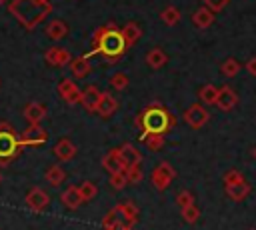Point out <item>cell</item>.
Masks as SVG:
<instances>
[{
    "mask_svg": "<svg viewBox=\"0 0 256 230\" xmlns=\"http://www.w3.org/2000/svg\"><path fill=\"white\" fill-rule=\"evenodd\" d=\"M128 46L122 36V28H118L114 22H108L104 26H98L92 32V50L86 54L88 58L100 56L106 64H118L122 56L126 54Z\"/></svg>",
    "mask_w": 256,
    "mask_h": 230,
    "instance_id": "1",
    "label": "cell"
},
{
    "mask_svg": "<svg viewBox=\"0 0 256 230\" xmlns=\"http://www.w3.org/2000/svg\"><path fill=\"white\" fill-rule=\"evenodd\" d=\"M134 126L138 128L140 136H144V134H168L176 126V116L162 102H152L136 114Z\"/></svg>",
    "mask_w": 256,
    "mask_h": 230,
    "instance_id": "2",
    "label": "cell"
},
{
    "mask_svg": "<svg viewBox=\"0 0 256 230\" xmlns=\"http://www.w3.org/2000/svg\"><path fill=\"white\" fill-rule=\"evenodd\" d=\"M8 10L18 24L24 26V30L32 32L42 20L48 18V14H52V4H38L36 0H10Z\"/></svg>",
    "mask_w": 256,
    "mask_h": 230,
    "instance_id": "3",
    "label": "cell"
},
{
    "mask_svg": "<svg viewBox=\"0 0 256 230\" xmlns=\"http://www.w3.org/2000/svg\"><path fill=\"white\" fill-rule=\"evenodd\" d=\"M22 152L20 134L10 122H0V166H8Z\"/></svg>",
    "mask_w": 256,
    "mask_h": 230,
    "instance_id": "4",
    "label": "cell"
},
{
    "mask_svg": "<svg viewBox=\"0 0 256 230\" xmlns=\"http://www.w3.org/2000/svg\"><path fill=\"white\" fill-rule=\"evenodd\" d=\"M138 216H140V210L134 202L126 200V202H120L116 204L104 218H102V226H132L138 222Z\"/></svg>",
    "mask_w": 256,
    "mask_h": 230,
    "instance_id": "5",
    "label": "cell"
},
{
    "mask_svg": "<svg viewBox=\"0 0 256 230\" xmlns=\"http://www.w3.org/2000/svg\"><path fill=\"white\" fill-rule=\"evenodd\" d=\"M174 178H176L174 166H172L170 162L162 160V162L152 170V174H150V184H152L158 192H164V190H168V186L174 182Z\"/></svg>",
    "mask_w": 256,
    "mask_h": 230,
    "instance_id": "6",
    "label": "cell"
},
{
    "mask_svg": "<svg viewBox=\"0 0 256 230\" xmlns=\"http://www.w3.org/2000/svg\"><path fill=\"white\" fill-rule=\"evenodd\" d=\"M208 120H210V112H208L206 106L200 104V102H194V104H190V106L184 110V122H186L190 128H194V130L206 126Z\"/></svg>",
    "mask_w": 256,
    "mask_h": 230,
    "instance_id": "7",
    "label": "cell"
},
{
    "mask_svg": "<svg viewBox=\"0 0 256 230\" xmlns=\"http://www.w3.org/2000/svg\"><path fill=\"white\" fill-rule=\"evenodd\" d=\"M48 142V132L40 124H30L22 134H20V144L22 148H38Z\"/></svg>",
    "mask_w": 256,
    "mask_h": 230,
    "instance_id": "8",
    "label": "cell"
},
{
    "mask_svg": "<svg viewBox=\"0 0 256 230\" xmlns=\"http://www.w3.org/2000/svg\"><path fill=\"white\" fill-rule=\"evenodd\" d=\"M26 206L32 210V212H44L48 206H50V194L40 188V186H32L24 198Z\"/></svg>",
    "mask_w": 256,
    "mask_h": 230,
    "instance_id": "9",
    "label": "cell"
},
{
    "mask_svg": "<svg viewBox=\"0 0 256 230\" xmlns=\"http://www.w3.org/2000/svg\"><path fill=\"white\" fill-rule=\"evenodd\" d=\"M44 60H46V64L52 66V68H66V66H70V62H72V54H70L66 48L50 46V48L44 52Z\"/></svg>",
    "mask_w": 256,
    "mask_h": 230,
    "instance_id": "10",
    "label": "cell"
},
{
    "mask_svg": "<svg viewBox=\"0 0 256 230\" xmlns=\"http://www.w3.org/2000/svg\"><path fill=\"white\" fill-rule=\"evenodd\" d=\"M240 98L236 94V90L228 84L220 86V92H218V100H216V108L222 110V112H232L236 106H238Z\"/></svg>",
    "mask_w": 256,
    "mask_h": 230,
    "instance_id": "11",
    "label": "cell"
},
{
    "mask_svg": "<svg viewBox=\"0 0 256 230\" xmlns=\"http://www.w3.org/2000/svg\"><path fill=\"white\" fill-rule=\"evenodd\" d=\"M100 94H102V90L96 84H88L86 88H82L80 104L88 114H96V108H98V102H100Z\"/></svg>",
    "mask_w": 256,
    "mask_h": 230,
    "instance_id": "12",
    "label": "cell"
},
{
    "mask_svg": "<svg viewBox=\"0 0 256 230\" xmlns=\"http://www.w3.org/2000/svg\"><path fill=\"white\" fill-rule=\"evenodd\" d=\"M58 94L66 104H80V94L82 90L78 88V84L72 78H64L58 84Z\"/></svg>",
    "mask_w": 256,
    "mask_h": 230,
    "instance_id": "13",
    "label": "cell"
},
{
    "mask_svg": "<svg viewBox=\"0 0 256 230\" xmlns=\"http://www.w3.org/2000/svg\"><path fill=\"white\" fill-rule=\"evenodd\" d=\"M52 152H54V156H56L60 162H70V160L78 154V148H76V144H74L70 138H60V140L54 144Z\"/></svg>",
    "mask_w": 256,
    "mask_h": 230,
    "instance_id": "14",
    "label": "cell"
},
{
    "mask_svg": "<svg viewBox=\"0 0 256 230\" xmlns=\"http://www.w3.org/2000/svg\"><path fill=\"white\" fill-rule=\"evenodd\" d=\"M116 112H118V100H116L110 92H102V94H100L98 108H96V114L106 120V118H112Z\"/></svg>",
    "mask_w": 256,
    "mask_h": 230,
    "instance_id": "15",
    "label": "cell"
},
{
    "mask_svg": "<svg viewBox=\"0 0 256 230\" xmlns=\"http://www.w3.org/2000/svg\"><path fill=\"white\" fill-rule=\"evenodd\" d=\"M22 116L28 120V124H40L48 116V110L42 102H28L22 110Z\"/></svg>",
    "mask_w": 256,
    "mask_h": 230,
    "instance_id": "16",
    "label": "cell"
},
{
    "mask_svg": "<svg viewBox=\"0 0 256 230\" xmlns=\"http://www.w3.org/2000/svg\"><path fill=\"white\" fill-rule=\"evenodd\" d=\"M60 202H62L66 208H70V210L80 208V204L84 202L82 192H80V186H74V184L66 186V188L62 190V194H60Z\"/></svg>",
    "mask_w": 256,
    "mask_h": 230,
    "instance_id": "17",
    "label": "cell"
},
{
    "mask_svg": "<svg viewBox=\"0 0 256 230\" xmlns=\"http://www.w3.org/2000/svg\"><path fill=\"white\" fill-rule=\"evenodd\" d=\"M214 18H216V12H212L208 6H200L198 10H194L192 14V24L198 28V30H206L214 24Z\"/></svg>",
    "mask_w": 256,
    "mask_h": 230,
    "instance_id": "18",
    "label": "cell"
},
{
    "mask_svg": "<svg viewBox=\"0 0 256 230\" xmlns=\"http://www.w3.org/2000/svg\"><path fill=\"white\" fill-rule=\"evenodd\" d=\"M102 168H104L108 174H116V172H124V170H126V166H124V162H122V158H120L118 148H112L108 154H104V158H102Z\"/></svg>",
    "mask_w": 256,
    "mask_h": 230,
    "instance_id": "19",
    "label": "cell"
},
{
    "mask_svg": "<svg viewBox=\"0 0 256 230\" xmlns=\"http://www.w3.org/2000/svg\"><path fill=\"white\" fill-rule=\"evenodd\" d=\"M44 32H46V36H48L50 40H62V38H66V36H68L70 28H68V24H66L64 20L54 18V20H50V22L46 24Z\"/></svg>",
    "mask_w": 256,
    "mask_h": 230,
    "instance_id": "20",
    "label": "cell"
},
{
    "mask_svg": "<svg viewBox=\"0 0 256 230\" xmlns=\"http://www.w3.org/2000/svg\"><path fill=\"white\" fill-rule=\"evenodd\" d=\"M118 152H120V158H122V162H124V166L128 168V166H138V164H142V154H140V150L136 148V146H132V144H122L120 148H118Z\"/></svg>",
    "mask_w": 256,
    "mask_h": 230,
    "instance_id": "21",
    "label": "cell"
},
{
    "mask_svg": "<svg viewBox=\"0 0 256 230\" xmlns=\"http://www.w3.org/2000/svg\"><path fill=\"white\" fill-rule=\"evenodd\" d=\"M224 190H226V196H228L230 200H234V202H242L244 198H248V194H250L252 186H250L246 180H242V182H236V184H228V186H224Z\"/></svg>",
    "mask_w": 256,
    "mask_h": 230,
    "instance_id": "22",
    "label": "cell"
},
{
    "mask_svg": "<svg viewBox=\"0 0 256 230\" xmlns=\"http://www.w3.org/2000/svg\"><path fill=\"white\" fill-rule=\"evenodd\" d=\"M68 68H70V72H72L74 78H86V76L90 74V70H92V66H90V58H88L86 54L76 56V58H72V62H70Z\"/></svg>",
    "mask_w": 256,
    "mask_h": 230,
    "instance_id": "23",
    "label": "cell"
},
{
    "mask_svg": "<svg viewBox=\"0 0 256 230\" xmlns=\"http://www.w3.org/2000/svg\"><path fill=\"white\" fill-rule=\"evenodd\" d=\"M66 170L62 168V166H58V164H52V166H48L46 168V172H44V180L52 186V188H58V186H62L64 184V180H66Z\"/></svg>",
    "mask_w": 256,
    "mask_h": 230,
    "instance_id": "24",
    "label": "cell"
},
{
    "mask_svg": "<svg viewBox=\"0 0 256 230\" xmlns=\"http://www.w3.org/2000/svg\"><path fill=\"white\" fill-rule=\"evenodd\" d=\"M122 36H124V42H126V46L128 48H132L140 38H142V28H140V24L138 22H126L124 26H122Z\"/></svg>",
    "mask_w": 256,
    "mask_h": 230,
    "instance_id": "25",
    "label": "cell"
},
{
    "mask_svg": "<svg viewBox=\"0 0 256 230\" xmlns=\"http://www.w3.org/2000/svg\"><path fill=\"white\" fill-rule=\"evenodd\" d=\"M166 62H168V54H166L162 48H152V50L146 52V64H148L152 70H160Z\"/></svg>",
    "mask_w": 256,
    "mask_h": 230,
    "instance_id": "26",
    "label": "cell"
},
{
    "mask_svg": "<svg viewBox=\"0 0 256 230\" xmlns=\"http://www.w3.org/2000/svg\"><path fill=\"white\" fill-rule=\"evenodd\" d=\"M218 92L220 88L214 86V84H204L200 90H198V98L204 106H216V100H218Z\"/></svg>",
    "mask_w": 256,
    "mask_h": 230,
    "instance_id": "27",
    "label": "cell"
},
{
    "mask_svg": "<svg viewBox=\"0 0 256 230\" xmlns=\"http://www.w3.org/2000/svg\"><path fill=\"white\" fill-rule=\"evenodd\" d=\"M164 136L166 134H144L140 136V142H144V146L150 150V152H158L164 148Z\"/></svg>",
    "mask_w": 256,
    "mask_h": 230,
    "instance_id": "28",
    "label": "cell"
},
{
    "mask_svg": "<svg viewBox=\"0 0 256 230\" xmlns=\"http://www.w3.org/2000/svg\"><path fill=\"white\" fill-rule=\"evenodd\" d=\"M180 18H182V14H180V10H178L176 6H166V8L160 12V20H162L166 26H176V24L180 22Z\"/></svg>",
    "mask_w": 256,
    "mask_h": 230,
    "instance_id": "29",
    "label": "cell"
},
{
    "mask_svg": "<svg viewBox=\"0 0 256 230\" xmlns=\"http://www.w3.org/2000/svg\"><path fill=\"white\" fill-rule=\"evenodd\" d=\"M240 70H242V64H240L236 58H226V60L222 62V66H220V72H222L226 78H234V76H238Z\"/></svg>",
    "mask_w": 256,
    "mask_h": 230,
    "instance_id": "30",
    "label": "cell"
},
{
    "mask_svg": "<svg viewBox=\"0 0 256 230\" xmlns=\"http://www.w3.org/2000/svg\"><path fill=\"white\" fill-rule=\"evenodd\" d=\"M180 216L186 224H196L198 218H200V208L196 204H188V206H182L180 208Z\"/></svg>",
    "mask_w": 256,
    "mask_h": 230,
    "instance_id": "31",
    "label": "cell"
},
{
    "mask_svg": "<svg viewBox=\"0 0 256 230\" xmlns=\"http://www.w3.org/2000/svg\"><path fill=\"white\" fill-rule=\"evenodd\" d=\"M128 84H130V78H128V74H124V72H114V74L110 76V86H112L116 92L126 90Z\"/></svg>",
    "mask_w": 256,
    "mask_h": 230,
    "instance_id": "32",
    "label": "cell"
},
{
    "mask_svg": "<svg viewBox=\"0 0 256 230\" xmlns=\"http://www.w3.org/2000/svg\"><path fill=\"white\" fill-rule=\"evenodd\" d=\"M80 192H82L84 202H88V200H94V198H96V194H98V186H96L94 182H90V180H84V182L80 184Z\"/></svg>",
    "mask_w": 256,
    "mask_h": 230,
    "instance_id": "33",
    "label": "cell"
},
{
    "mask_svg": "<svg viewBox=\"0 0 256 230\" xmlns=\"http://www.w3.org/2000/svg\"><path fill=\"white\" fill-rule=\"evenodd\" d=\"M126 176H128V184H138L144 180V172H142V164L138 166H128L126 168Z\"/></svg>",
    "mask_w": 256,
    "mask_h": 230,
    "instance_id": "34",
    "label": "cell"
},
{
    "mask_svg": "<svg viewBox=\"0 0 256 230\" xmlns=\"http://www.w3.org/2000/svg\"><path fill=\"white\" fill-rule=\"evenodd\" d=\"M126 184H128V176H126V170H124V172H116V174H110V186H112L114 190H122Z\"/></svg>",
    "mask_w": 256,
    "mask_h": 230,
    "instance_id": "35",
    "label": "cell"
},
{
    "mask_svg": "<svg viewBox=\"0 0 256 230\" xmlns=\"http://www.w3.org/2000/svg\"><path fill=\"white\" fill-rule=\"evenodd\" d=\"M176 204L182 208V206H188V204H194V194L190 190H180L176 194Z\"/></svg>",
    "mask_w": 256,
    "mask_h": 230,
    "instance_id": "36",
    "label": "cell"
},
{
    "mask_svg": "<svg viewBox=\"0 0 256 230\" xmlns=\"http://www.w3.org/2000/svg\"><path fill=\"white\" fill-rule=\"evenodd\" d=\"M242 180H244V174H242L240 170H228V172L224 174V186L236 184V182H242Z\"/></svg>",
    "mask_w": 256,
    "mask_h": 230,
    "instance_id": "37",
    "label": "cell"
},
{
    "mask_svg": "<svg viewBox=\"0 0 256 230\" xmlns=\"http://www.w3.org/2000/svg\"><path fill=\"white\" fill-rule=\"evenodd\" d=\"M230 0H204V6H208L212 12H220Z\"/></svg>",
    "mask_w": 256,
    "mask_h": 230,
    "instance_id": "38",
    "label": "cell"
},
{
    "mask_svg": "<svg viewBox=\"0 0 256 230\" xmlns=\"http://www.w3.org/2000/svg\"><path fill=\"white\" fill-rule=\"evenodd\" d=\"M244 68H246V72H248V74H252V76H256V56H252V58H248V62L244 64Z\"/></svg>",
    "mask_w": 256,
    "mask_h": 230,
    "instance_id": "39",
    "label": "cell"
},
{
    "mask_svg": "<svg viewBox=\"0 0 256 230\" xmlns=\"http://www.w3.org/2000/svg\"><path fill=\"white\" fill-rule=\"evenodd\" d=\"M38 4H50V0H36Z\"/></svg>",
    "mask_w": 256,
    "mask_h": 230,
    "instance_id": "40",
    "label": "cell"
},
{
    "mask_svg": "<svg viewBox=\"0 0 256 230\" xmlns=\"http://www.w3.org/2000/svg\"><path fill=\"white\" fill-rule=\"evenodd\" d=\"M252 156H254V158H256V146H254V150H252Z\"/></svg>",
    "mask_w": 256,
    "mask_h": 230,
    "instance_id": "41",
    "label": "cell"
},
{
    "mask_svg": "<svg viewBox=\"0 0 256 230\" xmlns=\"http://www.w3.org/2000/svg\"><path fill=\"white\" fill-rule=\"evenodd\" d=\"M6 2H8V0H0V4H6Z\"/></svg>",
    "mask_w": 256,
    "mask_h": 230,
    "instance_id": "42",
    "label": "cell"
},
{
    "mask_svg": "<svg viewBox=\"0 0 256 230\" xmlns=\"http://www.w3.org/2000/svg\"><path fill=\"white\" fill-rule=\"evenodd\" d=\"M0 184H2V172H0Z\"/></svg>",
    "mask_w": 256,
    "mask_h": 230,
    "instance_id": "43",
    "label": "cell"
},
{
    "mask_svg": "<svg viewBox=\"0 0 256 230\" xmlns=\"http://www.w3.org/2000/svg\"><path fill=\"white\" fill-rule=\"evenodd\" d=\"M250 230H256V228H250Z\"/></svg>",
    "mask_w": 256,
    "mask_h": 230,
    "instance_id": "44",
    "label": "cell"
},
{
    "mask_svg": "<svg viewBox=\"0 0 256 230\" xmlns=\"http://www.w3.org/2000/svg\"><path fill=\"white\" fill-rule=\"evenodd\" d=\"M0 84H2V80H0Z\"/></svg>",
    "mask_w": 256,
    "mask_h": 230,
    "instance_id": "45",
    "label": "cell"
}]
</instances>
